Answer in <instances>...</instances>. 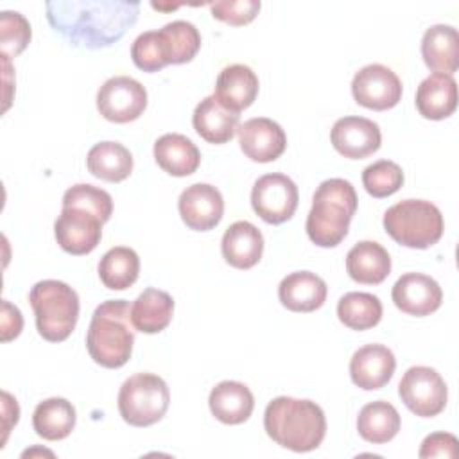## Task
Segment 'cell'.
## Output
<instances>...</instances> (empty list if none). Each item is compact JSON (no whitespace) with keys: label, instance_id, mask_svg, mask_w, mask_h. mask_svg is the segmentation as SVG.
<instances>
[{"label":"cell","instance_id":"484cf974","mask_svg":"<svg viewBox=\"0 0 459 459\" xmlns=\"http://www.w3.org/2000/svg\"><path fill=\"white\" fill-rule=\"evenodd\" d=\"M192 124L203 140L219 145L233 138L238 127V113L226 109L213 95H210L195 106Z\"/></svg>","mask_w":459,"mask_h":459},{"label":"cell","instance_id":"e0dca14e","mask_svg":"<svg viewBox=\"0 0 459 459\" xmlns=\"http://www.w3.org/2000/svg\"><path fill=\"white\" fill-rule=\"evenodd\" d=\"M394 368L396 359L387 346L366 344L353 353L350 360V377L357 387L375 391L391 380Z\"/></svg>","mask_w":459,"mask_h":459},{"label":"cell","instance_id":"83f0119b","mask_svg":"<svg viewBox=\"0 0 459 459\" xmlns=\"http://www.w3.org/2000/svg\"><path fill=\"white\" fill-rule=\"evenodd\" d=\"M156 32L165 65L188 63L201 48V34L190 22L176 20L163 25Z\"/></svg>","mask_w":459,"mask_h":459},{"label":"cell","instance_id":"d4e9b609","mask_svg":"<svg viewBox=\"0 0 459 459\" xmlns=\"http://www.w3.org/2000/svg\"><path fill=\"white\" fill-rule=\"evenodd\" d=\"M154 160L170 176L183 178L197 170L201 152L195 143L179 133H167L154 142Z\"/></svg>","mask_w":459,"mask_h":459},{"label":"cell","instance_id":"d6986e66","mask_svg":"<svg viewBox=\"0 0 459 459\" xmlns=\"http://www.w3.org/2000/svg\"><path fill=\"white\" fill-rule=\"evenodd\" d=\"M221 249L224 260L231 267L251 269L262 258L264 237L255 224L247 221H237L224 231Z\"/></svg>","mask_w":459,"mask_h":459},{"label":"cell","instance_id":"277c9868","mask_svg":"<svg viewBox=\"0 0 459 459\" xmlns=\"http://www.w3.org/2000/svg\"><path fill=\"white\" fill-rule=\"evenodd\" d=\"M133 328L131 305L126 299H108L100 303L91 316L86 333L90 357L102 368H122L133 353Z\"/></svg>","mask_w":459,"mask_h":459},{"label":"cell","instance_id":"e575fe53","mask_svg":"<svg viewBox=\"0 0 459 459\" xmlns=\"http://www.w3.org/2000/svg\"><path fill=\"white\" fill-rule=\"evenodd\" d=\"M30 41V25L16 11H4L0 16V48L2 57H14L25 50Z\"/></svg>","mask_w":459,"mask_h":459},{"label":"cell","instance_id":"603a6c76","mask_svg":"<svg viewBox=\"0 0 459 459\" xmlns=\"http://www.w3.org/2000/svg\"><path fill=\"white\" fill-rule=\"evenodd\" d=\"M208 405L219 421L226 425H238L251 416L255 398L249 387L242 382L222 380L210 391Z\"/></svg>","mask_w":459,"mask_h":459},{"label":"cell","instance_id":"7c38bea8","mask_svg":"<svg viewBox=\"0 0 459 459\" xmlns=\"http://www.w3.org/2000/svg\"><path fill=\"white\" fill-rule=\"evenodd\" d=\"M351 93L357 104L368 109L385 111L400 102L402 81L391 68L380 63H371L353 75Z\"/></svg>","mask_w":459,"mask_h":459},{"label":"cell","instance_id":"8992f818","mask_svg":"<svg viewBox=\"0 0 459 459\" xmlns=\"http://www.w3.org/2000/svg\"><path fill=\"white\" fill-rule=\"evenodd\" d=\"M385 233L400 246L427 249L443 235V215L436 204L423 199H405L385 210Z\"/></svg>","mask_w":459,"mask_h":459},{"label":"cell","instance_id":"30bf717a","mask_svg":"<svg viewBox=\"0 0 459 459\" xmlns=\"http://www.w3.org/2000/svg\"><path fill=\"white\" fill-rule=\"evenodd\" d=\"M147 108V91L133 77L115 75L97 91L99 113L115 124L136 120Z\"/></svg>","mask_w":459,"mask_h":459},{"label":"cell","instance_id":"ba28073f","mask_svg":"<svg viewBox=\"0 0 459 459\" xmlns=\"http://www.w3.org/2000/svg\"><path fill=\"white\" fill-rule=\"evenodd\" d=\"M398 394L411 412L421 418H432L445 409L448 389L436 369L429 366H412L402 377Z\"/></svg>","mask_w":459,"mask_h":459},{"label":"cell","instance_id":"9c48e42d","mask_svg":"<svg viewBox=\"0 0 459 459\" xmlns=\"http://www.w3.org/2000/svg\"><path fill=\"white\" fill-rule=\"evenodd\" d=\"M298 201L299 194L296 183L280 172L258 178L251 190V206L255 213L269 224L289 221L298 208Z\"/></svg>","mask_w":459,"mask_h":459},{"label":"cell","instance_id":"836d02e7","mask_svg":"<svg viewBox=\"0 0 459 459\" xmlns=\"http://www.w3.org/2000/svg\"><path fill=\"white\" fill-rule=\"evenodd\" d=\"M362 185L369 195L382 199L400 190L403 185V172L394 161L378 160L364 169Z\"/></svg>","mask_w":459,"mask_h":459},{"label":"cell","instance_id":"4316f807","mask_svg":"<svg viewBox=\"0 0 459 459\" xmlns=\"http://www.w3.org/2000/svg\"><path fill=\"white\" fill-rule=\"evenodd\" d=\"M174 314V299L160 289H145L131 305V321L142 333H158L169 326Z\"/></svg>","mask_w":459,"mask_h":459},{"label":"cell","instance_id":"44dd1931","mask_svg":"<svg viewBox=\"0 0 459 459\" xmlns=\"http://www.w3.org/2000/svg\"><path fill=\"white\" fill-rule=\"evenodd\" d=\"M416 108L429 120H443L457 108V82L452 75L432 74L416 90Z\"/></svg>","mask_w":459,"mask_h":459},{"label":"cell","instance_id":"8fae6325","mask_svg":"<svg viewBox=\"0 0 459 459\" xmlns=\"http://www.w3.org/2000/svg\"><path fill=\"white\" fill-rule=\"evenodd\" d=\"M102 224V219L88 208L63 206L54 222L56 240L70 255H88L100 242Z\"/></svg>","mask_w":459,"mask_h":459},{"label":"cell","instance_id":"2e32d148","mask_svg":"<svg viewBox=\"0 0 459 459\" xmlns=\"http://www.w3.org/2000/svg\"><path fill=\"white\" fill-rule=\"evenodd\" d=\"M391 298L396 308L402 312L423 317L441 307L443 292L434 278L421 273H407L402 274L393 285Z\"/></svg>","mask_w":459,"mask_h":459},{"label":"cell","instance_id":"ac0fdd59","mask_svg":"<svg viewBox=\"0 0 459 459\" xmlns=\"http://www.w3.org/2000/svg\"><path fill=\"white\" fill-rule=\"evenodd\" d=\"M258 77L249 66L230 65L219 74L213 97L226 109L240 113L255 102L258 95Z\"/></svg>","mask_w":459,"mask_h":459},{"label":"cell","instance_id":"5b68a950","mask_svg":"<svg viewBox=\"0 0 459 459\" xmlns=\"http://www.w3.org/2000/svg\"><path fill=\"white\" fill-rule=\"evenodd\" d=\"M29 301L36 316L38 333L48 342L70 337L79 319V296L65 281L43 280L30 292Z\"/></svg>","mask_w":459,"mask_h":459},{"label":"cell","instance_id":"f1b7e54d","mask_svg":"<svg viewBox=\"0 0 459 459\" xmlns=\"http://www.w3.org/2000/svg\"><path fill=\"white\" fill-rule=\"evenodd\" d=\"M86 165L91 176L118 183L129 178L133 170V156L129 149L118 142H99L88 151Z\"/></svg>","mask_w":459,"mask_h":459},{"label":"cell","instance_id":"1f68e13d","mask_svg":"<svg viewBox=\"0 0 459 459\" xmlns=\"http://www.w3.org/2000/svg\"><path fill=\"white\" fill-rule=\"evenodd\" d=\"M140 273V258L134 249L126 246L111 247L99 262V278L111 290H126Z\"/></svg>","mask_w":459,"mask_h":459},{"label":"cell","instance_id":"3957f363","mask_svg":"<svg viewBox=\"0 0 459 459\" xmlns=\"http://www.w3.org/2000/svg\"><path fill=\"white\" fill-rule=\"evenodd\" d=\"M357 192L341 178L323 181L312 197L307 217V235L319 247H335L348 235L351 217L357 212Z\"/></svg>","mask_w":459,"mask_h":459},{"label":"cell","instance_id":"d6a6232c","mask_svg":"<svg viewBox=\"0 0 459 459\" xmlns=\"http://www.w3.org/2000/svg\"><path fill=\"white\" fill-rule=\"evenodd\" d=\"M337 316L351 330H369L382 319V303L369 292H348L337 303Z\"/></svg>","mask_w":459,"mask_h":459},{"label":"cell","instance_id":"4dcf8cb0","mask_svg":"<svg viewBox=\"0 0 459 459\" xmlns=\"http://www.w3.org/2000/svg\"><path fill=\"white\" fill-rule=\"evenodd\" d=\"M400 414L389 402L377 400L366 403L357 416V430L362 439L373 445L391 441L400 430Z\"/></svg>","mask_w":459,"mask_h":459},{"label":"cell","instance_id":"f546056e","mask_svg":"<svg viewBox=\"0 0 459 459\" xmlns=\"http://www.w3.org/2000/svg\"><path fill=\"white\" fill-rule=\"evenodd\" d=\"M32 427L47 441L65 439L75 427V409L66 398H47L36 405Z\"/></svg>","mask_w":459,"mask_h":459},{"label":"cell","instance_id":"74e56055","mask_svg":"<svg viewBox=\"0 0 459 459\" xmlns=\"http://www.w3.org/2000/svg\"><path fill=\"white\" fill-rule=\"evenodd\" d=\"M212 16L230 25H246L255 20L260 11L258 0H222L210 4Z\"/></svg>","mask_w":459,"mask_h":459},{"label":"cell","instance_id":"6da1fadb","mask_svg":"<svg viewBox=\"0 0 459 459\" xmlns=\"http://www.w3.org/2000/svg\"><path fill=\"white\" fill-rule=\"evenodd\" d=\"M48 23L72 45L102 48L117 43L138 20L140 2H47Z\"/></svg>","mask_w":459,"mask_h":459},{"label":"cell","instance_id":"52a82bcc","mask_svg":"<svg viewBox=\"0 0 459 459\" xmlns=\"http://www.w3.org/2000/svg\"><path fill=\"white\" fill-rule=\"evenodd\" d=\"M170 403L165 380L154 373H136L129 377L118 391V411L126 423L149 427L158 423Z\"/></svg>","mask_w":459,"mask_h":459},{"label":"cell","instance_id":"9a60e30c","mask_svg":"<svg viewBox=\"0 0 459 459\" xmlns=\"http://www.w3.org/2000/svg\"><path fill=\"white\" fill-rule=\"evenodd\" d=\"M333 149L350 160H362L378 151L382 143L377 122L364 117H342L330 133Z\"/></svg>","mask_w":459,"mask_h":459},{"label":"cell","instance_id":"cb8c5ba5","mask_svg":"<svg viewBox=\"0 0 459 459\" xmlns=\"http://www.w3.org/2000/svg\"><path fill=\"white\" fill-rule=\"evenodd\" d=\"M421 56L434 74L452 75L459 68V36L452 25H432L421 39Z\"/></svg>","mask_w":459,"mask_h":459},{"label":"cell","instance_id":"7a4b0ae2","mask_svg":"<svg viewBox=\"0 0 459 459\" xmlns=\"http://www.w3.org/2000/svg\"><path fill=\"white\" fill-rule=\"evenodd\" d=\"M264 429L276 445L292 452H310L325 439L326 418L312 400L278 396L265 407Z\"/></svg>","mask_w":459,"mask_h":459},{"label":"cell","instance_id":"60d3db41","mask_svg":"<svg viewBox=\"0 0 459 459\" xmlns=\"http://www.w3.org/2000/svg\"><path fill=\"white\" fill-rule=\"evenodd\" d=\"M2 400H4V432H5V436H4V441H5L9 429H11L13 425H16V423H18V414H20V411H14L13 414L9 412V400H7V394H5V391L2 393Z\"/></svg>","mask_w":459,"mask_h":459},{"label":"cell","instance_id":"ffe728a7","mask_svg":"<svg viewBox=\"0 0 459 459\" xmlns=\"http://www.w3.org/2000/svg\"><path fill=\"white\" fill-rule=\"evenodd\" d=\"M278 298L292 312H314L326 299V283L316 273L296 271L280 281Z\"/></svg>","mask_w":459,"mask_h":459},{"label":"cell","instance_id":"7402d4cb","mask_svg":"<svg viewBox=\"0 0 459 459\" xmlns=\"http://www.w3.org/2000/svg\"><path fill=\"white\" fill-rule=\"evenodd\" d=\"M346 271L357 283L378 285L391 273V256L378 242L362 240L348 251Z\"/></svg>","mask_w":459,"mask_h":459},{"label":"cell","instance_id":"d590c367","mask_svg":"<svg viewBox=\"0 0 459 459\" xmlns=\"http://www.w3.org/2000/svg\"><path fill=\"white\" fill-rule=\"evenodd\" d=\"M63 206H81L95 212L102 222H108L113 213V199L111 195L88 183H79L70 186L63 195Z\"/></svg>","mask_w":459,"mask_h":459},{"label":"cell","instance_id":"5bb4252c","mask_svg":"<svg viewBox=\"0 0 459 459\" xmlns=\"http://www.w3.org/2000/svg\"><path fill=\"white\" fill-rule=\"evenodd\" d=\"M183 222L195 231L213 230L224 213V199L221 192L208 183L186 186L178 201Z\"/></svg>","mask_w":459,"mask_h":459},{"label":"cell","instance_id":"ab89813d","mask_svg":"<svg viewBox=\"0 0 459 459\" xmlns=\"http://www.w3.org/2000/svg\"><path fill=\"white\" fill-rule=\"evenodd\" d=\"M23 326L22 314L16 307H13L7 299L2 301V341L7 342L20 335Z\"/></svg>","mask_w":459,"mask_h":459},{"label":"cell","instance_id":"8d00e7d4","mask_svg":"<svg viewBox=\"0 0 459 459\" xmlns=\"http://www.w3.org/2000/svg\"><path fill=\"white\" fill-rule=\"evenodd\" d=\"M131 57H133V63L143 72H158L167 66L163 61V56H161V50H160V41H158L156 30L142 32L133 41Z\"/></svg>","mask_w":459,"mask_h":459},{"label":"cell","instance_id":"f35d334b","mask_svg":"<svg viewBox=\"0 0 459 459\" xmlns=\"http://www.w3.org/2000/svg\"><path fill=\"white\" fill-rule=\"evenodd\" d=\"M457 437L448 432L429 434L420 448V457H455L457 455Z\"/></svg>","mask_w":459,"mask_h":459},{"label":"cell","instance_id":"4fadbf2b","mask_svg":"<svg viewBox=\"0 0 459 459\" xmlns=\"http://www.w3.org/2000/svg\"><path fill=\"white\" fill-rule=\"evenodd\" d=\"M237 133L242 152L258 163L278 160L287 147V136L281 126L265 117L246 120L237 127Z\"/></svg>","mask_w":459,"mask_h":459}]
</instances>
